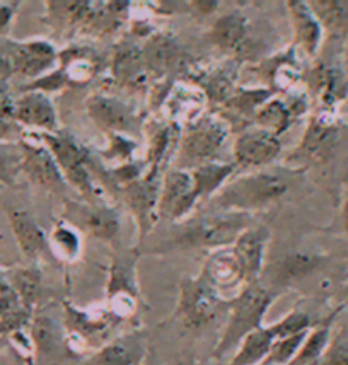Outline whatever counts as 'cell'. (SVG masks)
<instances>
[{
	"label": "cell",
	"mask_w": 348,
	"mask_h": 365,
	"mask_svg": "<svg viewBox=\"0 0 348 365\" xmlns=\"http://www.w3.org/2000/svg\"><path fill=\"white\" fill-rule=\"evenodd\" d=\"M294 169L265 168L234 178L207 203L214 212L253 215L277 203L292 185Z\"/></svg>",
	"instance_id": "6da1fadb"
},
{
	"label": "cell",
	"mask_w": 348,
	"mask_h": 365,
	"mask_svg": "<svg viewBox=\"0 0 348 365\" xmlns=\"http://www.w3.org/2000/svg\"><path fill=\"white\" fill-rule=\"evenodd\" d=\"M253 224V215L212 212L183 224L181 232L169 239L158 253L173 250H220L234 245L239 234Z\"/></svg>",
	"instance_id": "7a4b0ae2"
},
{
	"label": "cell",
	"mask_w": 348,
	"mask_h": 365,
	"mask_svg": "<svg viewBox=\"0 0 348 365\" xmlns=\"http://www.w3.org/2000/svg\"><path fill=\"white\" fill-rule=\"evenodd\" d=\"M275 297L277 294L273 290L260 284L242 287L236 297L227 301L229 319L219 343L212 351V357L215 360L224 359L229 351L237 350L247 334L263 328L265 314Z\"/></svg>",
	"instance_id": "3957f363"
},
{
	"label": "cell",
	"mask_w": 348,
	"mask_h": 365,
	"mask_svg": "<svg viewBox=\"0 0 348 365\" xmlns=\"http://www.w3.org/2000/svg\"><path fill=\"white\" fill-rule=\"evenodd\" d=\"M230 135V123L224 116L202 115L191 121L178 143L176 169L191 171L207 163H215Z\"/></svg>",
	"instance_id": "277c9868"
},
{
	"label": "cell",
	"mask_w": 348,
	"mask_h": 365,
	"mask_svg": "<svg viewBox=\"0 0 348 365\" xmlns=\"http://www.w3.org/2000/svg\"><path fill=\"white\" fill-rule=\"evenodd\" d=\"M33 137L53 155L68 188L77 191L86 202H96L98 188L89 171V152L84 145L62 130L58 133H33Z\"/></svg>",
	"instance_id": "5b68a950"
},
{
	"label": "cell",
	"mask_w": 348,
	"mask_h": 365,
	"mask_svg": "<svg viewBox=\"0 0 348 365\" xmlns=\"http://www.w3.org/2000/svg\"><path fill=\"white\" fill-rule=\"evenodd\" d=\"M224 306H227V301L220 297L219 290L202 273L198 277L183 278L176 316L183 319L186 328H203Z\"/></svg>",
	"instance_id": "8992f818"
},
{
	"label": "cell",
	"mask_w": 348,
	"mask_h": 365,
	"mask_svg": "<svg viewBox=\"0 0 348 365\" xmlns=\"http://www.w3.org/2000/svg\"><path fill=\"white\" fill-rule=\"evenodd\" d=\"M137 250L120 251L113 256L110 264L106 289L108 304H110V314L120 321L133 314L140 297L137 282Z\"/></svg>",
	"instance_id": "52a82bcc"
},
{
	"label": "cell",
	"mask_w": 348,
	"mask_h": 365,
	"mask_svg": "<svg viewBox=\"0 0 348 365\" xmlns=\"http://www.w3.org/2000/svg\"><path fill=\"white\" fill-rule=\"evenodd\" d=\"M160 173L147 171L140 180L130 182L120 188L125 205L132 212L138 229V242L145 241L149 232L159 220V197H160Z\"/></svg>",
	"instance_id": "ba28073f"
},
{
	"label": "cell",
	"mask_w": 348,
	"mask_h": 365,
	"mask_svg": "<svg viewBox=\"0 0 348 365\" xmlns=\"http://www.w3.org/2000/svg\"><path fill=\"white\" fill-rule=\"evenodd\" d=\"M63 220L73 225L77 230L99 241H113L118 236L121 227V217L115 208L101 202H77L67 198L63 207Z\"/></svg>",
	"instance_id": "9c48e42d"
},
{
	"label": "cell",
	"mask_w": 348,
	"mask_h": 365,
	"mask_svg": "<svg viewBox=\"0 0 348 365\" xmlns=\"http://www.w3.org/2000/svg\"><path fill=\"white\" fill-rule=\"evenodd\" d=\"M12 63V71L26 79L36 81L58 67V51L53 43L46 40L0 41Z\"/></svg>",
	"instance_id": "30bf717a"
},
{
	"label": "cell",
	"mask_w": 348,
	"mask_h": 365,
	"mask_svg": "<svg viewBox=\"0 0 348 365\" xmlns=\"http://www.w3.org/2000/svg\"><path fill=\"white\" fill-rule=\"evenodd\" d=\"M86 110L89 118L98 128L108 135H132L142 128L143 118L135 111L133 106L121 101L115 96L93 94L87 98Z\"/></svg>",
	"instance_id": "8fae6325"
},
{
	"label": "cell",
	"mask_w": 348,
	"mask_h": 365,
	"mask_svg": "<svg viewBox=\"0 0 348 365\" xmlns=\"http://www.w3.org/2000/svg\"><path fill=\"white\" fill-rule=\"evenodd\" d=\"M282 152L280 137L255 128H245L232 145L234 166L242 171H260L272 166Z\"/></svg>",
	"instance_id": "7c38bea8"
},
{
	"label": "cell",
	"mask_w": 348,
	"mask_h": 365,
	"mask_svg": "<svg viewBox=\"0 0 348 365\" xmlns=\"http://www.w3.org/2000/svg\"><path fill=\"white\" fill-rule=\"evenodd\" d=\"M197 205L198 198L195 193L190 171L176 168L168 171L160 182L159 219L169 220V222H181Z\"/></svg>",
	"instance_id": "4fadbf2b"
},
{
	"label": "cell",
	"mask_w": 348,
	"mask_h": 365,
	"mask_svg": "<svg viewBox=\"0 0 348 365\" xmlns=\"http://www.w3.org/2000/svg\"><path fill=\"white\" fill-rule=\"evenodd\" d=\"M23 149V168L21 173L38 188L55 195H63L68 185L60 171L58 164L50 154V150L40 140H21Z\"/></svg>",
	"instance_id": "5bb4252c"
},
{
	"label": "cell",
	"mask_w": 348,
	"mask_h": 365,
	"mask_svg": "<svg viewBox=\"0 0 348 365\" xmlns=\"http://www.w3.org/2000/svg\"><path fill=\"white\" fill-rule=\"evenodd\" d=\"M270 237L272 234L267 225L251 224L239 234L234 245L230 246L239 264V270H241L245 287L258 284V278L265 268V255H267Z\"/></svg>",
	"instance_id": "9a60e30c"
},
{
	"label": "cell",
	"mask_w": 348,
	"mask_h": 365,
	"mask_svg": "<svg viewBox=\"0 0 348 365\" xmlns=\"http://www.w3.org/2000/svg\"><path fill=\"white\" fill-rule=\"evenodd\" d=\"M14 121L21 128L31 130L33 133H58L60 121L55 104L50 96L28 91L16 98Z\"/></svg>",
	"instance_id": "2e32d148"
},
{
	"label": "cell",
	"mask_w": 348,
	"mask_h": 365,
	"mask_svg": "<svg viewBox=\"0 0 348 365\" xmlns=\"http://www.w3.org/2000/svg\"><path fill=\"white\" fill-rule=\"evenodd\" d=\"M7 217L17 246L26 258L36 262L41 256H51L50 241H48L45 229L36 222V219L28 210L7 207Z\"/></svg>",
	"instance_id": "e0dca14e"
},
{
	"label": "cell",
	"mask_w": 348,
	"mask_h": 365,
	"mask_svg": "<svg viewBox=\"0 0 348 365\" xmlns=\"http://www.w3.org/2000/svg\"><path fill=\"white\" fill-rule=\"evenodd\" d=\"M147 355L143 333H128L101 346L84 365H140Z\"/></svg>",
	"instance_id": "ac0fdd59"
},
{
	"label": "cell",
	"mask_w": 348,
	"mask_h": 365,
	"mask_svg": "<svg viewBox=\"0 0 348 365\" xmlns=\"http://www.w3.org/2000/svg\"><path fill=\"white\" fill-rule=\"evenodd\" d=\"M290 24H292L295 45H299L309 56H314L323 40V26L309 7V2L290 0L287 2Z\"/></svg>",
	"instance_id": "d6986e66"
},
{
	"label": "cell",
	"mask_w": 348,
	"mask_h": 365,
	"mask_svg": "<svg viewBox=\"0 0 348 365\" xmlns=\"http://www.w3.org/2000/svg\"><path fill=\"white\" fill-rule=\"evenodd\" d=\"M212 45L227 53H239L250 40V24L241 12L220 16L208 31Z\"/></svg>",
	"instance_id": "ffe728a7"
},
{
	"label": "cell",
	"mask_w": 348,
	"mask_h": 365,
	"mask_svg": "<svg viewBox=\"0 0 348 365\" xmlns=\"http://www.w3.org/2000/svg\"><path fill=\"white\" fill-rule=\"evenodd\" d=\"M31 341L40 357L55 359L68 350L65 324L50 314H38L31 319Z\"/></svg>",
	"instance_id": "44dd1931"
},
{
	"label": "cell",
	"mask_w": 348,
	"mask_h": 365,
	"mask_svg": "<svg viewBox=\"0 0 348 365\" xmlns=\"http://www.w3.org/2000/svg\"><path fill=\"white\" fill-rule=\"evenodd\" d=\"M101 60L93 50L82 46L58 51V68L63 72L67 86H84L94 79L101 67Z\"/></svg>",
	"instance_id": "7402d4cb"
},
{
	"label": "cell",
	"mask_w": 348,
	"mask_h": 365,
	"mask_svg": "<svg viewBox=\"0 0 348 365\" xmlns=\"http://www.w3.org/2000/svg\"><path fill=\"white\" fill-rule=\"evenodd\" d=\"M234 173H236V166L232 163H220V160L202 164V166L191 169L190 175L198 203L210 202L224 188L225 182L232 180Z\"/></svg>",
	"instance_id": "603a6c76"
},
{
	"label": "cell",
	"mask_w": 348,
	"mask_h": 365,
	"mask_svg": "<svg viewBox=\"0 0 348 365\" xmlns=\"http://www.w3.org/2000/svg\"><path fill=\"white\" fill-rule=\"evenodd\" d=\"M202 275L215 287L217 290L229 289V287L245 285L242 284L241 270L234 258L232 250L229 247H220V250L210 251L205 267H203Z\"/></svg>",
	"instance_id": "cb8c5ba5"
},
{
	"label": "cell",
	"mask_w": 348,
	"mask_h": 365,
	"mask_svg": "<svg viewBox=\"0 0 348 365\" xmlns=\"http://www.w3.org/2000/svg\"><path fill=\"white\" fill-rule=\"evenodd\" d=\"M181 133H180V125L176 121L171 123H159L150 130L149 135V145H147V155H145V164L147 171H155L160 173L163 163L171 152L176 154V149H173V143H180Z\"/></svg>",
	"instance_id": "d4e9b609"
},
{
	"label": "cell",
	"mask_w": 348,
	"mask_h": 365,
	"mask_svg": "<svg viewBox=\"0 0 348 365\" xmlns=\"http://www.w3.org/2000/svg\"><path fill=\"white\" fill-rule=\"evenodd\" d=\"M275 340L277 336L270 326L256 329L241 341L227 365H261L267 360Z\"/></svg>",
	"instance_id": "484cf974"
},
{
	"label": "cell",
	"mask_w": 348,
	"mask_h": 365,
	"mask_svg": "<svg viewBox=\"0 0 348 365\" xmlns=\"http://www.w3.org/2000/svg\"><path fill=\"white\" fill-rule=\"evenodd\" d=\"M205 94L200 88H195V86L188 84H180L176 88H173L171 94L166 99V106L169 108V113H171L173 123L174 120L185 118L188 120V125L191 121H195L202 116L203 103H205Z\"/></svg>",
	"instance_id": "4316f807"
},
{
	"label": "cell",
	"mask_w": 348,
	"mask_h": 365,
	"mask_svg": "<svg viewBox=\"0 0 348 365\" xmlns=\"http://www.w3.org/2000/svg\"><path fill=\"white\" fill-rule=\"evenodd\" d=\"M48 241H50L51 256L63 263L76 262L82 253L81 232L63 219L53 225Z\"/></svg>",
	"instance_id": "83f0119b"
},
{
	"label": "cell",
	"mask_w": 348,
	"mask_h": 365,
	"mask_svg": "<svg viewBox=\"0 0 348 365\" xmlns=\"http://www.w3.org/2000/svg\"><path fill=\"white\" fill-rule=\"evenodd\" d=\"M334 316L323 321L314 329H309L306 340H304L301 350L295 355L290 365H321L324 351L329 346V333H332V321Z\"/></svg>",
	"instance_id": "f1b7e54d"
},
{
	"label": "cell",
	"mask_w": 348,
	"mask_h": 365,
	"mask_svg": "<svg viewBox=\"0 0 348 365\" xmlns=\"http://www.w3.org/2000/svg\"><path fill=\"white\" fill-rule=\"evenodd\" d=\"M294 121V115L290 113L289 106L284 99L272 98L267 101L263 106L256 111L255 115V127L261 130H267V132L273 133V135L280 137L282 133L287 132L290 128Z\"/></svg>",
	"instance_id": "f546056e"
},
{
	"label": "cell",
	"mask_w": 348,
	"mask_h": 365,
	"mask_svg": "<svg viewBox=\"0 0 348 365\" xmlns=\"http://www.w3.org/2000/svg\"><path fill=\"white\" fill-rule=\"evenodd\" d=\"M277 91L273 89H236L227 101L224 103L225 110L236 113L239 118L245 121H253L256 111L263 106L265 103L275 98Z\"/></svg>",
	"instance_id": "4dcf8cb0"
},
{
	"label": "cell",
	"mask_w": 348,
	"mask_h": 365,
	"mask_svg": "<svg viewBox=\"0 0 348 365\" xmlns=\"http://www.w3.org/2000/svg\"><path fill=\"white\" fill-rule=\"evenodd\" d=\"M9 284H11L12 290H14L17 297H19L21 306L26 309L33 311L34 304L38 302L41 295V272L36 264L31 267L19 268L12 273V277L9 278Z\"/></svg>",
	"instance_id": "1f68e13d"
},
{
	"label": "cell",
	"mask_w": 348,
	"mask_h": 365,
	"mask_svg": "<svg viewBox=\"0 0 348 365\" xmlns=\"http://www.w3.org/2000/svg\"><path fill=\"white\" fill-rule=\"evenodd\" d=\"M321 258L316 255L309 253H292L282 259L277 267V282L280 285H289L295 280L307 277L309 273L314 272L319 264Z\"/></svg>",
	"instance_id": "d6a6232c"
},
{
	"label": "cell",
	"mask_w": 348,
	"mask_h": 365,
	"mask_svg": "<svg viewBox=\"0 0 348 365\" xmlns=\"http://www.w3.org/2000/svg\"><path fill=\"white\" fill-rule=\"evenodd\" d=\"M145 65L149 63L152 71H168L169 67H173L174 62H180L178 55L180 50L174 45L173 40H169L166 36H155L149 41V46H145V50L142 51Z\"/></svg>",
	"instance_id": "836d02e7"
},
{
	"label": "cell",
	"mask_w": 348,
	"mask_h": 365,
	"mask_svg": "<svg viewBox=\"0 0 348 365\" xmlns=\"http://www.w3.org/2000/svg\"><path fill=\"white\" fill-rule=\"evenodd\" d=\"M234 79H236V73L230 71V67L217 68L215 72L205 73V79L200 82V88L210 101L225 103L236 91Z\"/></svg>",
	"instance_id": "e575fe53"
},
{
	"label": "cell",
	"mask_w": 348,
	"mask_h": 365,
	"mask_svg": "<svg viewBox=\"0 0 348 365\" xmlns=\"http://www.w3.org/2000/svg\"><path fill=\"white\" fill-rule=\"evenodd\" d=\"M23 168V149L19 142H0V185L16 186Z\"/></svg>",
	"instance_id": "d590c367"
},
{
	"label": "cell",
	"mask_w": 348,
	"mask_h": 365,
	"mask_svg": "<svg viewBox=\"0 0 348 365\" xmlns=\"http://www.w3.org/2000/svg\"><path fill=\"white\" fill-rule=\"evenodd\" d=\"M332 135L333 130L328 125L321 123V121H312L307 127L306 135L302 137L299 149H295V154L290 155V158H295V155H299L301 159L316 158V155H319L326 149L328 142L332 140Z\"/></svg>",
	"instance_id": "8d00e7d4"
},
{
	"label": "cell",
	"mask_w": 348,
	"mask_h": 365,
	"mask_svg": "<svg viewBox=\"0 0 348 365\" xmlns=\"http://www.w3.org/2000/svg\"><path fill=\"white\" fill-rule=\"evenodd\" d=\"M309 331L294 334V336L278 338L272 345L267 360L263 364L268 365H290V362L295 359V355L301 350L304 340H306Z\"/></svg>",
	"instance_id": "74e56055"
},
{
	"label": "cell",
	"mask_w": 348,
	"mask_h": 365,
	"mask_svg": "<svg viewBox=\"0 0 348 365\" xmlns=\"http://www.w3.org/2000/svg\"><path fill=\"white\" fill-rule=\"evenodd\" d=\"M321 26L338 28L348 21V2H309Z\"/></svg>",
	"instance_id": "f35d334b"
},
{
	"label": "cell",
	"mask_w": 348,
	"mask_h": 365,
	"mask_svg": "<svg viewBox=\"0 0 348 365\" xmlns=\"http://www.w3.org/2000/svg\"><path fill=\"white\" fill-rule=\"evenodd\" d=\"M270 328L275 333L277 340L278 338L294 336V334L309 331V329H311V318H309L306 311L294 309L290 311L289 314H285L282 319H278L277 323L270 324Z\"/></svg>",
	"instance_id": "ab89813d"
},
{
	"label": "cell",
	"mask_w": 348,
	"mask_h": 365,
	"mask_svg": "<svg viewBox=\"0 0 348 365\" xmlns=\"http://www.w3.org/2000/svg\"><path fill=\"white\" fill-rule=\"evenodd\" d=\"M110 138V145L108 149L103 152V158L108 159H118L121 160V164L132 163L130 158L137 149V143L132 138L127 135H118V133H113V135H108Z\"/></svg>",
	"instance_id": "60d3db41"
},
{
	"label": "cell",
	"mask_w": 348,
	"mask_h": 365,
	"mask_svg": "<svg viewBox=\"0 0 348 365\" xmlns=\"http://www.w3.org/2000/svg\"><path fill=\"white\" fill-rule=\"evenodd\" d=\"M321 365H348V340H337L324 351Z\"/></svg>",
	"instance_id": "b9f144b4"
},
{
	"label": "cell",
	"mask_w": 348,
	"mask_h": 365,
	"mask_svg": "<svg viewBox=\"0 0 348 365\" xmlns=\"http://www.w3.org/2000/svg\"><path fill=\"white\" fill-rule=\"evenodd\" d=\"M16 98L12 96L9 82H0V120L14 121Z\"/></svg>",
	"instance_id": "7bdbcfd3"
},
{
	"label": "cell",
	"mask_w": 348,
	"mask_h": 365,
	"mask_svg": "<svg viewBox=\"0 0 348 365\" xmlns=\"http://www.w3.org/2000/svg\"><path fill=\"white\" fill-rule=\"evenodd\" d=\"M19 2H6L0 4V41L6 40V36L11 31L12 21L17 14Z\"/></svg>",
	"instance_id": "ee69618b"
},
{
	"label": "cell",
	"mask_w": 348,
	"mask_h": 365,
	"mask_svg": "<svg viewBox=\"0 0 348 365\" xmlns=\"http://www.w3.org/2000/svg\"><path fill=\"white\" fill-rule=\"evenodd\" d=\"M23 137L24 130L16 121L0 120V142H19Z\"/></svg>",
	"instance_id": "f6af8a7d"
},
{
	"label": "cell",
	"mask_w": 348,
	"mask_h": 365,
	"mask_svg": "<svg viewBox=\"0 0 348 365\" xmlns=\"http://www.w3.org/2000/svg\"><path fill=\"white\" fill-rule=\"evenodd\" d=\"M14 76V71H12V63L9 60V56L4 50L2 45H0V82H9V79Z\"/></svg>",
	"instance_id": "bcb514c9"
},
{
	"label": "cell",
	"mask_w": 348,
	"mask_h": 365,
	"mask_svg": "<svg viewBox=\"0 0 348 365\" xmlns=\"http://www.w3.org/2000/svg\"><path fill=\"white\" fill-rule=\"evenodd\" d=\"M342 220H343V227H345L347 234H348V198L345 200V205H343V212H342Z\"/></svg>",
	"instance_id": "7dc6e473"
},
{
	"label": "cell",
	"mask_w": 348,
	"mask_h": 365,
	"mask_svg": "<svg viewBox=\"0 0 348 365\" xmlns=\"http://www.w3.org/2000/svg\"><path fill=\"white\" fill-rule=\"evenodd\" d=\"M183 365H200V364L195 362V360H190V362H186V364H183Z\"/></svg>",
	"instance_id": "c3c4849f"
},
{
	"label": "cell",
	"mask_w": 348,
	"mask_h": 365,
	"mask_svg": "<svg viewBox=\"0 0 348 365\" xmlns=\"http://www.w3.org/2000/svg\"><path fill=\"white\" fill-rule=\"evenodd\" d=\"M0 346H4V340H2V338H0Z\"/></svg>",
	"instance_id": "681fc988"
},
{
	"label": "cell",
	"mask_w": 348,
	"mask_h": 365,
	"mask_svg": "<svg viewBox=\"0 0 348 365\" xmlns=\"http://www.w3.org/2000/svg\"><path fill=\"white\" fill-rule=\"evenodd\" d=\"M345 295H347V297H348V289H347V292H345Z\"/></svg>",
	"instance_id": "f907efd6"
},
{
	"label": "cell",
	"mask_w": 348,
	"mask_h": 365,
	"mask_svg": "<svg viewBox=\"0 0 348 365\" xmlns=\"http://www.w3.org/2000/svg\"><path fill=\"white\" fill-rule=\"evenodd\" d=\"M261 365H268V364H261Z\"/></svg>",
	"instance_id": "816d5d0a"
},
{
	"label": "cell",
	"mask_w": 348,
	"mask_h": 365,
	"mask_svg": "<svg viewBox=\"0 0 348 365\" xmlns=\"http://www.w3.org/2000/svg\"><path fill=\"white\" fill-rule=\"evenodd\" d=\"M149 365H154V364H149Z\"/></svg>",
	"instance_id": "f5cc1de1"
}]
</instances>
